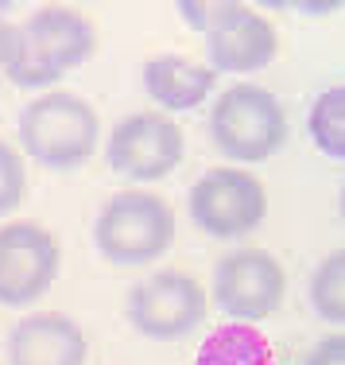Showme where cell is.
<instances>
[{
    "instance_id": "obj_9",
    "label": "cell",
    "mask_w": 345,
    "mask_h": 365,
    "mask_svg": "<svg viewBox=\"0 0 345 365\" xmlns=\"http://www.w3.org/2000/svg\"><path fill=\"white\" fill-rule=\"evenodd\" d=\"M58 276V241L36 222L0 225V307H28Z\"/></svg>"
},
{
    "instance_id": "obj_19",
    "label": "cell",
    "mask_w": 345,
    "mask_h": 365,
    "mask_svg": "<svg viewBox=\"0 0 345 365\" xmlns=\"http://www.w3.org/2000/svg\"><path fill=\"white\" fill-rule=\"evenodd\" d=\"M12 28H16V24L0 20V71H4L8 55H12Z\"/></svg>"
},
{
    "instance_id": "obj_16",
    "label": "cell",
    "mask_w": 345,
    "mask_h": 365,
    "mask_svg": "<svg viewBox=\"0 0 345 365\" xmlns=\"http://www.w3.org/2000/svg\"><path fill=\"white\" fill-rule=\"evenodd\" d=\"M23 190H28V168L20 148L0 140V214H12L23 202Z\"/></svg>"
},
{
    "instance_id": "obj_4",
    "label": "cell",
    "mask_w": 345,
    "mask_h": 365,
    "mask_svg": "<svg viewBox=\"0 0 345 365\" xmlns=\"http://www.w3.org/2000/svg\"><path fill=\"white\" fill-rule=\"evenodd\" d=\"M210 140L237 163H264L287 144V113L264 86H229L210 109Z\"/></svg>"
},
{
    "instance_id": "obj_2",
    "label": "cell",
    "mask_w": 345,
    "mask_h": 365,
    "mask_svg": "<svg viewBox=\"0 0 345 365\" xmlns=\"http://www.w3.org/2000/svg\"><path fill=\"white\" fill-rule=\"evenodd\" d=\"M101 120L85 98L51 90L20 113V148L51 171H74L97 152Z\"/></svg>"
},
{
    "instance_id": "obj_15",
    "label": "cell",
    "mask_w": 345,
    "mask_h": 365,
    "mask_svg": "<svg viewBox=\"0 0 345 365\" xmlns=\"http://www.w3.org/2000/svg\"><path fill=\"white\" fill-rule=\"evenodd\" d=\"M307 295L322 323L341 327L345 319V257L341 253H330L326 260H318V268L310 272Z\"/></svg>"
},
{
    "instance_id": "obj_12",
    "label": "cell",
    "mask_w": 345,
    "mask_h": 365,
    "mask_svg": "<svg viewBox=\"0 0 345 365\" xmlns=\"http://www.w3.org/2000/svg\"><path fill=\"white\" fill-rule=\"evenodd\" d=\"M218 86V74L206 63H194L186 55H152L144 63V90L159 109L167 113H191L198 109Z\"/></svg>"
},
{
    "instance_id": "obj_17",
    "label": "cell",
    "mask_w": 345,
    "mask_h": 365,
    "mask_svg": "<svg viewBox=\"0 0 345 365\" xmlns=\"http://www.w3.org/2000/svg\"><path fill=\"white\" fill-rule=\"evenodd\" d=\"M303 365H345V338H341V334L318 338V342L307 350Z\"/></svg>"
},
{
    "instance_id": "obj_7",
    "label": "cell",
    "mask_w": 345,
    "mask_h": 365,
    "mask_svg": "<svg viewBox=\"0 0 345 365\" xmlns=\"http://www.w3.org/2000/svg\"><path fill=\"white\" fill-rule=\"evenodd\" d=\"M287 295L283 264L268 249H233L213 264V303L229 323H264Z\"/></svg>"
},
{
    "instance_id": "obj_20",
    "label": "cell",
    "mask_w": 345,
    "mask_h": 365,
    "mask_svg": "<svg viewBox=\"0 0 345 365\" xmlns=\"http://www.w3.org/2000/svg\"><path fill=\"white\" fill-rule=\"evenodd\" d=\"M299 12H310V16H326V12H334L338 4H295Z\"/></svg>"
},
{
    "instance_id": "obj_13",
    "label": "cell",
    "mask_w": 345,
    "mask_h": 365,
    "mask_svg": "<svg viewBox=\"0 0 345 365\" xmlns=\"http://www.w3.org/2000/svg\"><path fill=\"white\" fill-rule=\"evenodd\" d=\"M194 365H275L272 342L248 323H225L198 346Z\"/></svg>"
},
{
    "instance_id": "obj_1",
    "label": "cell",
    "mask_w": 345,
    "mask_h": 365,
    "mask_svg": "<svg viewBox=\"0 0 345 365\" xmlns=\"http://www.w3.org/2000/svg\"><path fill=\"white\" fill-rule=\"evenodd\" d=\"M93 51H97L93 24L74 8L51 4L12 28V55L4 63V74L12 78V86L43 90L85 66Z\"/></svg>"
},
{
    "instance_id": "obj_11",
    "label": "cell",
    "mask_w": 345,
    "mask_h": 365,
    "mask_svg": "<svg viewBox=\"0 0 345 365\" xmlns=\"http://www.w3.org/2000/svg\"><path fill=\"white\" fill-rule=\"evenodd\" d=\"M90 342L74 319L58 311H39L12 327L8 365H85Z\"/></svg>"
},
{
    "instance_id": "obj_14",
    "label": "cell",
    "mask_w": 345,
    "mask_h": 365,
    "mask_svg": "<svg viewBox=\"0 0 345 365\" xmlns=\"http://www.w3.org/2000/svg\"><path fill=\"white\" fill-rule=\"evenodd\" d=\"M307 133L322 155H330V160L345 155V90L341 86H330V90H322L310 101Z\"/></svg>"
},
{
    "instance_id": "obj_3",
    "label": "cell",
    "mask_w": 345,
    "mask_h": 365,
    "mask_svg": "<svg viewBox=\"0 0 345 365\" xmlns=\"http://www.w3.org/2000/svg\"><path fill=\"white\" fill-rule=\"evenodd\" d=\"M175 241V210L152 190H120L93 222V245L117 268H144Z\"/></svg>"
},
{
    "instance_id": "obj_10",
    "label": "cell",
    "mask_w": 345,
    "mask_h": 365,
    "mask_svg": "<svg viewBox=\"0 0 345 365\" xmlns=\"http://www.w3.org/2000/svg\"><path fill=\"white\" fill-rule=\"evenodd\" d=\"M202 36L213 74H253L275 58V28L248 4H213Z\"/></svg>"
},
{
    "instance_id": "obj_18",
    "label": "cell",
    "mask_w": 345,
    "mask_h": 365,
    "mask_svg": "<svg viewBox=\"0 0 345 365\" xmlns=\"http://www.w3.org/2000/svg\"><path fill=\"white\" fill-rule=\"evenodd\" d=\"M179 16L186 20V28L206 31L210 28V16H213V4L210 0H183V4H179Z\"/></svg>"
},
{
    "instance_id": "obj_6",
    "label": "cell",
    "mask_w": 345,
    "mask_h": 365,
    "mask_svg": "<svg viewBox=\"0 0 345 365\" xmlns=\"http://www.w3.org/2000/svg\"><path fill=\"white\" fill-rule=\"evenodd\" d=\"M194 225L206 237L237 241L260 230L268 214V190L245 168H210L186 195Z\"/></svg>"
},
{
    "instance_id": "obj_8",
    "label": "cell",
    "mask_w": 345,
    "mask_h": 365,
    "mask_svg": "<svg viewBox=\"0 0 345 365\" xmlns=\"http://www.w3.org/2000/svg\"><path fill=\"white\" fill-rule=\"evenodd\" d=\"M186 140L183 128L167 117V113H132L120 117L109 133L105 160L120 179L136 182H155L167 179L171 171L183 163Z\"/></svg>"
},
{
    "instance_id": "obj_5",
    "label": "cell",
    "mask_w": 345,
    "mask_h": 365,
    "mask_svg": "<svg viewBox=\"0 0 345 365\" xmlns=\"http://www.w3.org/2000/svg\"><path fill=\"white\" fill-rule=\"evenodd\" d=\"M124 315L136 327V334L152 338V342H183L186 334H194L206 323L210 299L194 276L167 268V272L144 276L128 292Z\"/></svg>"
}]
</instances>
